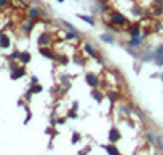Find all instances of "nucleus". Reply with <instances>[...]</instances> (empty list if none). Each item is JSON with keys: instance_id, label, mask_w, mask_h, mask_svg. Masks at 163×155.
<instances>
[{"instance_id": "9", "label": "nucleus", "mask_w": 163, "mask_h": 155, "mask_svg": "<svg viewBox=\"0 0 163 155\" xmlns=\"http://www.w3.org/2000/svg\"><path fill=\"white\" fill-rule=\"evenodd\" d=\"M47 43H49V36H47V34H41L39 36V44L41 46H46Z\"/></svg>"}, {"instance_id": "21", "label": "nucleus", "mask_w": 163, "mask_h": 155, "mask_svg": "<svg viewBox=\"0 0 163 155\" xmlns=\"http://www.w3.org/2000/svg\"><path fill=\"white\" fill-rule=\"evenodd\" d=\"M109 98H111V100H113V101H114V100L117 98V95H114V93H109Z\"/></svg>"}, {"instance_id": "13", "label": "nucleus", "mask_w": 163, "mask_h": 155, "mask_svg": "<svg viewBox=\"0 0 163 155\" xmlns=\"http://www.w3.org/2000/svg\"><path fill=\"white\" fill-rule=\"evenodd\" d=\"M85 51H86V52L90 54V56H95V54H96V51L93 49V47L90 46V44H85Z\"/></svg>"}, {"instance_id": "16", "label": "nucleus", "mask_w": 163, "mask_h": 155, "mask_svg": "<svg viewBox=\"0 0 163 155\" xmlns=\"http://www.w3.org/2000/svg\"><path fill=\"white\" fill-rule=\"evenodd\" d=\"M41 90H43V87H39V85H36V87L30 88V92H31V93H38V92H41Z\"/></svg>"}, {"instance_id": "8", "label": "nucleus", "mask_w": 163, "mask_h": 155, "mask_svg": "<svg viewBox=\"0 0 163 155\" xmlns=\"http://www.w3.org/2000/svg\"><path fill=\"white\" fill-rule=\"evenodd\" d=\"M129 44H131V46H140V44H142V41H140V38H139V36H132V38H131V41H129Z\"/></svg>"}, {"instance_id": "3", "label": "nucleus", "mask_w": 163, "mask_h": 155, "mask_svg": "<svg viewBox=\"0 0 163 155\" xmlns=\"http://www.w3.org/2000/svg\"><path fill=\"white\" fill-rule=\"evenodd\" d=\"M10 46V39L5 36V34H0V47H3V49H7V47Z\"/></svg>"}, {"instance_id": "14", "label": "nucleus", "mask_w": 163, "mask_h": 155, "mask_svg": "<svg viewBox=\"0 0 163 155\" xmlns=\"http://www.w3.org/2000/svg\"><path fill=\"white\" fill-rule=\"evenodd\" d=\"M101 39L105 41V43H113V36H111V34H101Z\"/></svg>"}, {"instance_id": "1", "label": "nucleus", "mask_w": 163, "mask_h": 155, "mask_svg": "<svg viewBox=\"0 0 163 155\" xmlns=\"http://www.w3.org/2000/svg\"><path fill=\"white\" fill-rule=\"evenodd\" d=\"M111 23H113V25H124V23H126V18H124V15H121L119 12H113L111 13Z\"/></svg>"}, {"instance_id": "6", "label": "nucleus", "mask_w": 163, "mask_h": 155, "mask_svg": "<svg viewBox=\"0 0 163 155\" xmlns=\"http://www.w3.org/2000/svg\"><path fill=\"white\" fill-rule=\"evenodd\" d=\"M23 75H25V69H18V70H16V72H13V74H12V78H13V80H16V78H20V77H23Z\"/></svg>"}, {"instance_id": "7", "label": "nucleus", "mask_w": 163, "mask_h": 155, "mask_svg": "<svg viewBox=\"0 0 163 155\" xmlns=\"http://www.w3.org/2000/svg\"><path fill=\"white\" fill-rule=\"evenodd\" d=\"M129 33H131V36H139V34H140V28H139V25L131 26V28H129Z\"/></svg>"}, {"instance_id": "24", "label": "nucleus", "mask_w": 163, "mask_h": 155, "mask_svg": "<svg viewBox=\"0 0 163 155\" xmlns=\"http://www.w3.org/2000/svg\"><path fill=\"white\" fill-rule=\"evenodd\" d=\"M162 78H163V75H162Z\"/></svg>"}, {"instance_id": "18", "label": "nucleus", "mask_w": 163, "mask_h": 155, "mask_svg": "<svg viewBox=\"0 0 163 155\" xmlns=\"http://www.w3.org/2000/svg\"><path fill=\"white\" fill-rule=\"evenodd\" d=\"M153 13H155V15H158V13L162 15V13H163V8H162V7H157V8L153 10Z\"/></svg>"}, {"instance_id": "22", "label": "nucleus", "mask_w": 163, "mask_h": 155, "mask_svg": "<svg viewBox=\"0 0 163 155\" xmlns=\"http://www.w3.org/2000/svg\"><path fill=\"white\" fill-rule=\"evenodd\" d=\"M31 83H33V85L38 83V78H36V77H31Z\"/></svg>"}, {"instance_id": "4", "label": "nucleus", "mask_w": 163, "mask_h": 155, "mask_svg": "<svg viewBox=\"0 0 163 155\" xmlns=\"http://www.w3.org/2000/svg\"><path fill=\"white\" fill-rule=\"evenodd\" d=\"M38 16H39V10H38L36 7L30 8V12H28V18H30V20H36Z\"/></svg>"}, {"instance_id": "23", "label": "nucleus", "mask_w": 163, "mask_h": 155, "mask_svg": "<svg viewBox=\"0 0 163 155\" xmlns=\"http://www.w3.org/2000/svg\"><path fill=\"white\" fill-rule=\"evenodd\" d=\"M155 3H157V5H160V3H163V0H153Z\"/></svg>"}, {"instance_id": "12", "label": "nucleus", "mask_w": 163, "mask_h": 155, "mask_svg": "<svg viewBox=\"0 0 163 155\" xmlns=\"http://www.w3.org/2000/svg\"><path fill=\"white\" fill-rule=\"evenodd\" d=\"M105 149H106V150H108V154H109V155H119V154H117V150H116V149H114V147H113V145H106V147H105Z\"/></svg>"}, {"instance_id": "17", "label": "nucleus", "mask_w": 163, "mask_h": 155, "mask_svg": "<svg viewBox=\"0 0 163 155\" xmlns=\"http://www.w3.org/2000/svg\"><path fill=\"white\" fill-rule=\"evenodd\" d=\"M93 98H95L96 101H101V95H100L98 92H95V93H93Z\"/></svg>"}, {"instance_id": "2", "label": "nucleus", "mask_w": 163, "mask_h": 155, "mask_svg": "<svg viewBox=\"0 0 163 155\" xmlns=\"http://www.w3.org/2000/svg\"><path fill=\"white\" fill-rule=\"evenodd\" d=\"M86 80H88L90 87H96V85H98V78H96V75H93V74L86 75Z\"/></svg>"}, {"instance_id": "11", "label": "nucleus", "mask_w": 163, "mask_h": 155, "mask_svg": "<svg viewBox=\"0 0 163 155\" xmlns=\"http://www.w3.org/2000/svg\"><path fill=\"white\" fill-rule=\"evenodd\" d=\"M117 139H119V134H117L116 129H113V131H111V134H109V140H113V142H114V140H117Z\"/></svg>"}, {"instance_id": "20", "label": "nucleus", "mask_w": 163, "mask_h": 155, "mask_svg": "<svg viewBox=\"0 0 163 155\" xmlns=\"http://www.w3.org/2000/svg\"><path fill=\"white\" fill-rule=\"evenodd\" d=\"M78 139H80V136H78V134H74V139H72V140H74V142H77Z\"/></svg>"}, {"instance_id": "19", "label": "nucleus", "mask_w": 163, "mask_h": 155, "mask_svg": "<svg viewBox=\"0 0 163 155\" xmlns=\"http://www.w3.org/2000/svg\"><path fill=\"white\" fill-rule=\"evenodd\" d=\"M7 5H8V0H0V8H3Z\"/></svg>"}, {"instance_id": "5", "label": "nucleus", "mask_w": 163, "mask_h": 155, "mask_svg": "<svg viewBox=\"0 0 163 155\" xmlns=\"http://www.w3.org/2000/svg\"><path fill=\"white\" fill-rule=\"evenodd\" d=\"M20 61H21L23 64H28V62L31 61V56H30V52H20Z\"/></svg>"}, {"instance_id": "15", "label": "nucleus", "mask_w": 163, "mask_h": 155, "mask_svg": "<svg viewBox=\"0 0 163 155\" xmlns=\"http://www.w3.org/2000/svg\"><path fill=\"white\" fill-rule=\"evenodd\" d=\"M41 54H43V56H46V57H52V54H51V51L49 49H46V47H41Z\"/></svg>"}, {"instance_id": "10", "label": "nucleus", "mask_w": 163, "mask_h": 155, "mask_svg": "<svg viewBox=\"0 0 163 155\" xmlns=\"http://www.w3.org/2000/svg\"><path fill=\"white\" fill-rule=\"evenodd\" d=\"M78 18L83 20V21H86V23H90V25H95V20L91 18V16H86V15H78Z\"/></svg>"}]
</instances>
